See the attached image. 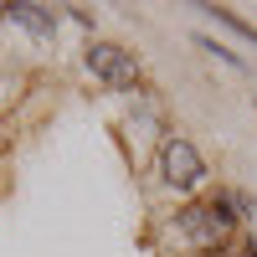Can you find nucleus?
<instances>
[{
  "mask_svg": "<svg viewBox=\"0 0 257 257\" xmlns=\"http://www.w3.org/2000/svg\"><path fill=\"white\" fill-rule=\"evenodd\" d=\"M231 226H237V216H231V201H226V196L206 201V206H185V211H180V231H185L190 242H201V247H216Z\"/></svg>",
  "mask_w": 257,
  "mask_h": 257,
  "instance_id": "1",
  "label": "nucleus"
},
{
  "mask_svg": "<svg viewBox=\"0 0 257 257\" xmlns=\"http://www.w3.org/2000/svg\"><path fill=\"white\" fill-rule=\"evenodd\" d=\"M160 175H165V185L190 190V185L206 175V165H201V155H196V144H190V139H165V149H160Z\"/></svg>",
  "mask_w": 257,
  "mask_h": 257,
  "instance_id": "2",
  "label": "nucleus"
},
{
  "mask_svg": "<svg viewBox=\"0 0 257 257\" xmlns=\"http://www.w3.org/2000/svg\"><path fill=\"white\" fill-rule=\"evenodd\" d=\"M88 67L103 82H113V88H134V82H139V62L128 57L123 47H113V41H93V47H88Z\"/></svg>",
  "mask_w": 257,
  "mask_h": 257,
  "instance_id": "3",
  "label": "nucleus"
},
{
  "mask_svg": "<svg viewBox=\"0 0 257 257\" xmlns=\"http://www.w3.org/2000/svg\"><path fill=\"white\" fill-rule=\"evenodd\" d=\"M0 11H6L16 26H26L31 36H52V31H57V16H52L47 6H31V0H11V6H0Z\"/></svg>",
  "mask_w": 257,
  "mask_h": 257,
  "instance_id": "4",
  "label": "nucleus"
}]
</instances>
